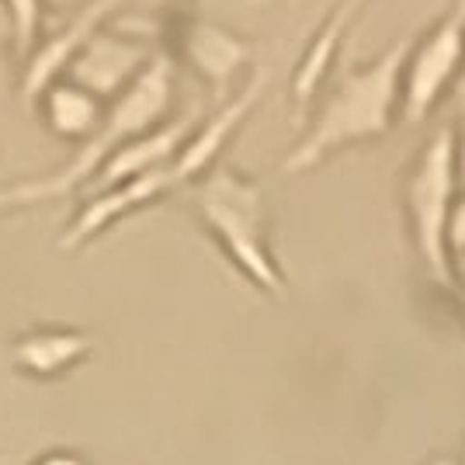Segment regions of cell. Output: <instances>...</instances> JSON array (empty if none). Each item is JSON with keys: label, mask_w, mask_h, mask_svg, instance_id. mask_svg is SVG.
I'll use <instances>...</instances> for the list:
<instances>
[{"label": "cell", "mask_w": 465, "mask_h": 465, "mask_svg": "<svg viewBox=\"0 0 465 465\" xmlns=\"http://www.w3.org/2000/svg\"><path fill=\"white\" fill-rule=\"evenodd\" d=\"M251 7H264V4H274V0H247Z\"/></svg>", "instance_id": "21"}, {"label": "cell", "mask_w": 465, "mask_h": 465, "mask_svg": "<svg viewBox=\"0 0 465 465\" xmlns=\"http://www.w3.org/2000/svg\"><path fill=\"white\" fill-rule=\"evenodd\" d=\"M459 94L465 97V70H462V80H459Z\"/></svg>", "instance_id": "22"}, {"label": "cell", "mask_w": 465, "mask_h": 465, "mask_svg": "<svg viewBox=\"0 0 465 465\" xmlns=\"http://www.w3.org/2000/svg\"><path fill=\"white\" fill-rule=\"evenodd\" d=\"M171 101H174V59L153 56L146 63V70L112 101L101 129H97L94 136L84 139L80 153L66 167H59L56 174L35 177V181H18V184H4L0 188V213L28 209V205H39V202H53V198H63V194L77 192L80 184L94 181L97 171L108 163V156L115 153L122 143L150 133V129H156L167 118Z\"/></svg>", "instance_id": "2"}, {"label": "cell", "mask_w": 465, "mask_h": 465, "mask_svg": "<svg viewBox=\"0 0 465 465\" xmlns=\"http://www.w3.org/2000/svg\"><path fill=\"white\" fill-rule=\"evenodd\" d=\"M0 49H15V21L7 11V0H0Z\"/></svg>", "instance_id": "16"}, {"label": "cell", "mask_w": 465, "mask_h": 465, "mask_svg": "<svg viewBox=\"0 0 465 465\" xmlns=\"http://www.w3.org/2000/svg\"><path fill=\"white\" fill-rule=\"evenodd\" d=\"M194 209L205 230L226 251L232 264L243 272L253 289L268 295H285L289 282L278 268L268 236V202L261 184L232 167H213L194 188Z\"/></svg>", "instance_id": "3"}, {"label": "cell", "mask_w": 465, "mask_h": 465, "mask_svg": "<svg viewBox=\"0 0 465 465\" xmlns=\"http://www.w3.org/2000/svg\"><path fill=\"white\" fill-rule=\"evenodd\" d=\"M455 156H459V188L465 192V112H462V125H459V133H455Z\"/></svg>", "instance_id": "17"}, {"label": "cell", "mask_w": 465, "mask_h": 465, "mask_svg": "<svg viewBox=\"0 0 465 465\" xmlns=\"http://www.w3.org/2000/svg\"><path fill=\"white\" fill-rule=\"evenodd\" d=\"M427 465H459V459H451V455H438V459H430Z\"/></svg>", "instance_id": "20"}, {"label": "cell", "mask_w": 465, "mask_h": 465, "mask_svg": "<svg viewBox=\"0 0 465 465\" xmlns=\"http://www.w3.org/2000/svg\"><path fill=\"white\" fill-rule=\"evenodd\" d=\"M91 351H94V341L87 333H77V330H35V333H25L15 344L11 361L25 375L56 379V375L70 371L74 365H80Z\"/></svg>", "instance_id": "13"}, {"label": "cell", "mask_w": 465, "mask_h": 465, "mask_svg": "<svg viewBox=\"0 0 465 465\" xmlns=\"http://www.w3.org/2000/svg\"><path fill=\"white\" fill-rule=\"evenodd\" d=\"M188 136H192V115L177 118V122H167V125H156L150 133L122 143L115 153L108 156V163L97 171V177H94L97 192H101V188H115L122 181L146 174V171L174 163L177 153H181V146L188 143Z\"/></svg>", "instance_id": "12"}, {"label": "cell", "mask_w": 465, "mask_h": 465, "mask_svg": "<svg viewBox=\"0 0 465 465\" xmlns=\"http://www.w3.org/2000/svg\"><path fill=\"white\" fill-rule=\"evenodd\" d=\"M410 39H396L371 63H348L323 104L316 108L306 136L282 160L285 174H306L327 156L358 143L382 139L403 108V63Z\"/></svg>", "instance_id": "1"}, {"label": "cell", "mask_w": 465, "mask_h": 465, "mask_svg": "<svg viewBox=\"0 0 465 465\" xmlns=\"http://www.w3.org/2000/svg\"><path fill=\"white\" fill-rule=\"evenodd\" d=\"M459 156H455V129L441 125L424 143L403 184L410 236L417 257L424 261L427 278L448 295H459L455 282V253H451V213L459 202Z\"/></svg>", "instance_id": "4"}, {"label": "cell", "mask_w": 465, "mask_h": 465, "mask_svg": "<svg viewBox=\"0 0 465 465\" xmlns=\"http://www.w3.org/2000/svg\"><path fill=\"white\" fill-rule=\"evenodd\" d=\"M455 282H459V299L465 302V253H455Z\"/></svg>", "instance_id": "19"}, {"label": "cell", "mask_w": 465, "mask_h": 465, "mask_svg": "<svg viewBox=\"0 0 465 465\" xmlns=\"http://www.w3.org/2000/svg\"><path fill=\"white\" fill-rule=\"evenodd\" d=\"M42 104V115H45V125L63 139H84L94 136L97 129H101V122L108 115V108H104V101L94 94V91H87V87H80L74 80H53L39 97Z\"/></svg>", "instance_id": "14"}, {"label": "cell", "mask_w": 465, "mask_h": 465, "mask_svg": "<svg viewBox=\"0 0 465 465\" xmlns=\"http://www.w3.org/2000/svg\"><path fill=\"white\" fill-rule=\"evenodd\" d=\"M122 4L125 0H87V7L80 15H74V21L63 32H56L45 45H39L28 56V66H25V84H21L25 101H39L42 91L63 74V66L77 53L80 42L87 39L91 32H97V28H104V21L112 18Z\"/></svg>", "instance_id": "11"}, {"label": "cell", "mask_w": 465, "mask_h": 465, "mask_svg": "<svg viewBox=\"0 0 465 465\" xmlns=\"http://www.w3.org/2000/svg\"><path fill=\"white\" fill-rule=\"evenodd\" d=\"M181 56L192 63L194 74L223 101L230 94L232 77L253 59V42L215 21H192L181 32Z\"/></svg>", "instance_id": "9"}, {"label": "cell", "mask_w": 465, "mask_h": 465, "mask_svg": "<svg viewBox=\"0 0 465 465\" xmlns=\"http://www.w3.org/2000/svg\"><path fill=\"white\" fill-rule=\"evenodd\" d=\"M177 184H181V181H177V174H174V163H167V167H156V171H146V174H139V177H129V181H122L115 188H101L97 198H91V202L80 209V215L70 223V230L59 236V247H63V251H77L87 240H94L97 232L108 230L118 215L136 213L143 205L163 198L167 192H174Z\"/></svg>", "instance_id": "7"}, {"label": "cell", "mask_w": 465, "mask_h": 465, "mask_svg": "<svg viewBox=\"0 0 465 465\" xmlns=\"http://www.w3.org/2000/svg\"><path fill=\"white\" fill-rule=\"evenodd\" d=\"M264 84H268V70H253V77L247 80L198 133L188 136V143L181 146V153H177V160H174V174L181 184L213 171L215 156L223 153V146L232 139V133H236V129L247 122V115L257 108V101L264 94Z\"/></svg>", "instance_id": "8"}, {"label": "cell", "mask_w": 465, "mask_h": 465, "mask_svg": "<svg viewBox=\"0 0 465 465\" xmlns=\"http://www.w3.org/2000/svg\"><path fill=\"white\" fill-rule=\"evenodd\" d=\"M365 7H369V0H337L333 11L323 18V25L316 28V35H312V42L306 45L302 59H299V66H295V74H292V104H295L299 118L306 115L312 97L320 94V87H323V80L330 74V63L344 49L348 28L358 21V15Z\"/></svg>", "instance_id": "10"}, {"label": "cell", "mask_w": 465, "mask_h": 465, "mask_svg": "<svg viewBox=\"0 0 465 465\" xmlns=\"http://www.w3.org/2000/svg\"><path fill=\"white\" fill-rule=\"evenodd\" d=\"M465 70V0H451L441 18L410 45L403 63V108L407 125H420L441 104V97L459 87Z\"/></svg>", "instance_id": "5"}, {"label": "cell", "mask_w": 465, "mask_h": 465, "mask_svg": "<svg viewBox=\"0 0 465 465\" xmlns=\"http://www.w3.org/2000/svg\"><path fill=\"white\" fill-rule=\"evenodd\" d=\"M150 45L97 28L77 45V53L63 66V77L94 91L101 101H115L150 63Z\"/></svg>", "instance_id": "6"}, {"label": "cell", "mask_w": 465, "mask_h": 465, "mask_svg": "<svg viewBox=\"0 0 465 465\" xmlns=\"http://www.w3.org/2000/svg\"><path fill=\"white\" fill-rule=\"evenodd\" d=\"M7 11L15 21V53L32 56L45 21V0H7Z\"/></svg>", "instance_id": "15"}, {"label": "cell", "mask_w": 465, "mask_h": 465, "mask_svg": "<svg viewBox=\"0 0 465 465\" xmlns=\"http://www.w3.org/2000/svg\"><path fill=\"white\" fill-rule=\"evenodd\" d=\"M35 465H84V462H80L77 455H66V451H53V455L39 459Z\"/></svg>", "instance_id": "18"}]
</instances>
